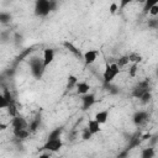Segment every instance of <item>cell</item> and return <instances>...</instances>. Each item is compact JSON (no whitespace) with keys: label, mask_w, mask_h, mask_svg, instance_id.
I'll return each instance as SVG.
<instances>
[{"label":"cell","mask_w":158,"mask_h":158,"mask_svg":"<svg viewBox=\"0 0 158 158\" xmlns=\"http://www.w3.org/2000/svg\"><path fill=\"white\" fill-rule=\"evenodd\" d=\"M30 68L31 73L36 79H41L43 73H44V67H43V60L40 57H32L30 59Z\"/></svg>","instance_id":"cell-1"},{"label":"cell","mask_w":158,"mask_h":158,"mask_svg":"<svg viewBox=\"0 0 158 158\" xmlns=\"http://www.w3.org/2000/svg\"><path fill=\"white\" fill-rule=\"evenodd\" d=\"M120 68L116 65V63H112V64H107L104 73H102V79H104V83L105 85L110 84L118 74H120Z\"/></svg>","instance_id":"cell-2"},{"label":"cell","mask_w":158,"mask_h":158,"mask_svg":"<svg viewBox=\"0 0 158 158\" xmlns=\"http://www.w3.org/2000/svg\"><path fill=\"white\" fill-rule=\"evenodd\" d=\"M51 12L49 0H37L35 2V15L38 17H44Z\"/></svg>","instance_id":"cell-3"},{"label":"cell","mask_w":158,"mask_h":158,"mask_svg":"<svg viewBox=\"0 0 158 158\" xmlns=\"http://www.w3.org/2000/svg\"><path fill=\"white\" fill-rule=\"evenodd\" d=\"M151 91V85H149V80L146 79L143 81H139L132 90V96L136 99H141V96L146 93Z\"/></svg>","instance_id":"cell-4"},{"label":"cell","mask_w":158,"mask_h":158,"mask_svg":"<svg viewBox=\"0 0 158 158\" xmlns=\"http://www.w3.org/2000/svg\"><path fill=\"white\" fill-rule=\"evenodd\" d=\"M63 147V142L60 138L58 139H47V142L40 148L42 151H48V152H58Z\"/></svg>","instance_id":"cell-5"},{"label":"cell","mask_w":158,"mask_h":158,"mask_svg":"<svg viewBox=\"0 0 158 158\" xmlns=\"http://www.w3.org/2000/svg\"><path fill=\"white\" fill-rule=\"evenodd\" d=\"M95 102H96V98H95L94 94L88 93V94H85V95L81 96V107H83L84 111L88 110V109H90Z\"/></svg>","instance_id":"cell-6"},{"label":"cell","mask_w":158,"mask_h":158,"mask_svg":"<svg viewBox=\"0 0 158 158\" xmlns=\"http://www.w3.org/2000/svg\"><path fill=\"white\" fill-rule=\"evenodd\" d=\"M148 117H149V115H148L147 111H137L132 116V121H133V123L136 126H141L148 120Z\"/></svg>","instance_id":"cell-7"},{"label":"cell","mask_w":158,"mask_h":158,"mask_svg":"<svg viewBox=\"0 0 158 158\" xmlns=\"http://www.w3.org/2000/svg\"><path fill=\"white\" fill-rule=\"evenodd\" d=\"M141 142H142V141H141V132L138 131V132H136V133H133V135L131 136V138L128 139V144H127V147H126L125 149L130 152L131 149L138 147Z\"/></svg>","instance_id":"cell-8"},{"label":"cell","mask_w":158,"mask_h":158,"mask_svg":"<svg viewBox=\"0 0 158 158\" xmlns=\"http://www.w3.org/2000/svg\"><path fill=\"white\" fill-rule=\"evenodd\" d=\"M98 54H99V52H98L96 49H89V51H86L85 53H83V59H84L85 64H86V65L93 64V63L96 60Z\"/></svg>","instance_id":"cell-9"},{"label":"cell","mask_w":158,"mask_h":158,"mask_svg":"<svg viewBox=\"0 0 158 158\" xmlns=\"http://www.w3.org/2000/svg\"><path fill=\"white\" fill-rule=\"evenodd\" d=\"M53 59H54V49H52V48H46V49L43 51V58H42L44 69L53 62Z\"/></svg>","instance_id":"cell-10"},{"label":"cell","mask_w":158,"mask_h":158,"mask_svg":"<svg viewBox=\"0 0 158 158\" xmlns=\"http://www.w3.org/2000/svg\"><path fill=\"white\" fill-rule=\"evenodd\" d=\"M11 126L14 127V128H27V122H26V120L23 118V117H21V116H15V117H12V121H11Z\"/></svg>","instance_id":"cell-11"},{"label":"cell","mask_w":158,"mask_h":158,"mask_svg":"<svg viewBox=\"0 0 158 158\" xmlns=\"http://www.w3.org/2000/svg\"><path fill=\"white\" fill-rule=\"evenodd\" d=\"M107 118H109V111H107V110L98 111V112L95 114V117H94V120H95L98 123H100V125L105 123V122L107 121Z\"/></svg>","instance_id":"cell-12"},{"label":"cell","mask_w":158,"mask_h":158,"mask_svg":"<svg viewBox=\"0 0 158 158\" xmlns=\"http://www.w3.org/2000/svg\"><path fill=\"white\" fill-rule=\"evenodd\" d=\"M63 46L69 51V52H72L75 57H78V58H83V53L72 43V42H69V41H65V42H63Z\"/></svg>","instance_id":"cell-13"},{"label":"cell","mask_w":158,"mask_h":158,"mask_svg":"<svg viewBox=\"0 0 158 158\" xmlns=\"http://www.w3.org/2000/svg\"><path fill=\"white\" fill-rule=\"evenodd\" d=\"M75 89H77V93L80 94V95H85L89 93L90 90V85L86 83V81H78L77 85H75Z\"/></svg>","instance_id":"cell-14"},{"label":"cell","mask_w":158,"mask_h":158,"mask_svg":"<svg viewBox=\"0 0 158 158\" xmlns=\"http://www.w3.org/2000/svg\"><path fill=\"white\" fill-rule=\"evenodd\" d=\"M12 133L19 139H26L30 136V131L27 128H14Z\"/></svg>","instance_id":"cell-15"},{"label":"cell","mask_w":158,"mask_h":158,"mask_svg":"<svg viewBox=\"0 0 158 158\" xmlns=\"http://www.w3.org/2000/svg\"><path fill=\"white\" fill-rule=\"evenodd\" d=\"M88 130L91 132V135H95V133H99L100 132V123H98L94 118L93 120H89V122H88Z\"/></svg>","instance_id":"cell-16"},{"label":"cell","mask_w":158,"mask_h":158,"mask_svg":"<svg viewBox=\"0 0 158 158\" xmlns=\"http://www.w3.org/2000/svg\"><path fill=\"white\" fill-rule=\"evenodd\" d=\"M40 125H41V116H36L28 125V131L30 132H36L38 128H40Z\"/></svg>","instance_id":"cell-17"},{"label":"cell","mask_w":158,"mask_h":158,"mask_svg":"<svg viewBox=\"0 0 158 158\" xmlns=\"http://www.w3.org/2000/svg\"><path fill=\"white\" fill-rule=\"evenodd\" d=\"M62 133H63V127H57L49 132L47 139H58V138H60Z\"/></svg>","instance_id":"cell-18"},{"label":"cell","mask_w":158,"mask_h":158,"mask_svg":"<svg viewBox=\"0 0 158 158\" xmlns=\"http://www.w3.org/2000/svg\"><path fill=\"white\" fill-rule=\"evenodd\" d=\"M12 20V15L10 12H6V11H0V23L2 25H7L10 23Z\"/></svg>","instance_id":"cell-19"},{"label":"cell","mask_w":158,"mask_h":158,"mask_svg":"<svg viewBox=\"0 0 158 158\" xmlns=\"http://www.w3.org/2000/svg\"><path fill=\"white\" fill-rule=\"evenodd\" d=\"M154 148L153 147H147V148H143L142 152H141V158H154Z\"/></svg>","instance_id":"cell-20"},{"label":"cell","mask_w":158,"mask_h":158,"mask_svg":"<svg viewBox=\"0 0 158 158\" xmlns=\"http://www.w3.org/2000/svg\"><path fill=\"white\" fill-rule=\"evenodd\" d=\"M78 83V78L75 75H69L67 79V90H72L73 88H75Z\"/></svg>","instance_id":"cell-21"},{"label":"cell","mask_w":158,"mask_h":158,"mask_svg":"<svg viewBox=\"0 0 158 158\" xmlns=\"http://www.w3.org/2000/svg\"><path fill=\"white\" fill-rule=\"evenodd\" d=\"M127 58H128V62H132V63H136V64H138V63L142 62V56L138 54V53H136V52L128 54Z\"/></svg>","instance_id":"cell-22"},{"label":"cell","mask_w":158,"mask_h":158,"mask_svg":"<svg viewBox=\"0 0 158 158\" xmlns=\"http://www.w3.org/2000/svg\"><path fill=\"white\" fill-rule=\"evenodd\" d=\"M6 109H7V114H9V116H11V117L17 116V109H16V104H15V102L9 104V106H7Z\"/></svg>","instance_id":"cell-23"},{"label":"cell","mask_w":158,"mask_h":158,"mask_svg":"<svg viewBox=\"0 0 158 158\" xmlns=\"http://www.w3.org/2000/svg\"><path fill=\"white\" fill-rule=\"evenodd\" d=\"M158 1L157 0H152V1H146L144 2V6H143V14H148L149 12V10H151V7L154 5V4H157Z\"/></svg>","instance_id":"cell-24"},{"label":"cell","mask_w":158,"mask_h":158,"mask_svg":"<svg viewBox=\"0 0 158 158\" xmlns=\"http://www.w3.org/2000/svg\"><path fill=\"white\" fill-rule=\"evenodd\" d=\"M137 72H138V64L132 63L131 67H130V69H128V75H130L131 78H133V77L137 75Z\"/></svg>","instance_id":"cell-25"},{"label":"cell","mask_w":158,"mask_h":158,"mask_svg":"<svg viewBox=\"0 0 158 158\" xmlns=\"http://www.w3.org/2000/svg\"><path fill=\"white\" fill-rule=\"evenodd\" d=\"M2 95L5 96V99L7 100V102H9V104H11V102H15V100H14V98H12V95H11L10 90H9L6 86L4 88V93H2Z\"/></svg>","instance_id":"cell-26"},{"label":"cell","mask_w":158,"mask_h":158,"mask_svg":"<svg viewBox=\"0 0 158 158\" xmlns=\"http://www.w3.org/2000/svg\"><path fill=\"white\" fill-rule=\"evenodd\" d=\"M10 40V32L9 31H1L0 32V42L1 43H6Z\"/></svg>","instance_id":"cell-27"},{"label":"cell","mask_w":158,"mask_h":158,"mask_svg":"<svg viewBox=\"0 0 158 158\" xmlns=\"http://www.w3.org/2000/svg\"><path fill=\"white\" fill-rule=\"evenodd\" d=\"M91 137H93V135H91V132L88 130V127H85V128L81 130V138H83L84 141H89Z\"/></svg>","instance_id":"cell-28"},{"label":"cell","mask_w":158,"mask_h":158,"mask_svg":"<svg viewBox=\"0 0 158 158\" xmlns=\"http://www.w3.org/2000/svg\"><path fill=\"white\" fill-rule=\"evenodd\" d=\"M151 99H152V93L151 91H148V93H146V94H143L142 96H141V101L143 102V104H147V102H149L151 101Z\"/></svg>","instance_id":"cell-29"},{"label":"cell","mask_w":158,"mask_h":158,"mask_svg":"<svg viewBox=\"0 0 158 158\" xmlns=\"http://www.w3.org/2000/svg\"><path fill=\"white\" fill-rule=\"evenodd\" d=\"M9 106V102H7V100L5 99V96L2 95V93H0V110H2V109H6Z\"/></svg>","instance_id":"cell-30"},{"label":"cell","mask_w":158,"mask_h":158,"mask_svg":"<svg viewBox=\"0 0 158 158\" xmlns=\"http://www.w3.org/2000/svg\"><path fill=\"white\" fill-rule=\"evenodd\" d=\"M128 63V58H127V56H122L118 60H117V63H116V65L120 68V67H123V65H126Z\"/></svg>","instance_id":"cell-31"},{"label":"cell","mask_w":158,"mask_h":158,"mask_svg":"<svg viewBox=\"0 0 158 158\" xmlns=\"http://www.w3.org/2000/svg\"><path fill=\"white\" fill-rule=\"evenodd\" d=\"M148 26L153 30L158 28V20L157 19H152V20H148Z\"/></svg>","instance_id":"cell-32"},{"label":"cell","mask_w":158,"mask_h":158,"mask_svg":"<svg viewBox=\"0 0 158 158\" xmlns=\"http://www.w3.org/2000/svg\"><path fill=\"white\" fill-rule=\"evenodd\" d=\"M149 15H152V16H157V15H158V2L154 4V5L151 7V10H149Z\"/></svg>","instance_id":"cell-33"},{"label":"cell","mask_w":158,"mask_h":158,"mask_svg":"<svg viewBox=\"0 0 158 158\" xmlns=\"http://www.w3.org/2000/svg\"><path fill=\"white\" fill-rule=\"evenodd\" d=\"M109 10H110V14H112V15H114V14L118 10V5H117V2H111V5H110Z\"/></svg>","instance_id":"cell-34"},{"label":"cell","mask_w":158,"mask_h":158,"mask_svg":"<svg viewBox=\"0 0 158 158\" xmlns=\"http://www.w3.org/2000/svg\"><path fill=\"white\" fill-rule=\"evenodd\" d=\"M107 88H109V91H110L111 94H117V93L120 91L117 86H112V85H110V84H107Z\"/></svg>","instance_id":"cell-35"},{"label":"cell","mask_w":158,"mask_h":158,"mask_svg":"<svg viewBox=\"0 0 158 158\" xmlns=\"http://www.w3.org/2000/svg\"><path fill=\"white\" fill-rule=\"evenodd\" d=\"M149 141H151V147H154V146H156V143H157V141H158V136H157V135L151 136Z\"/></svg>","instance_id":"cell-36"},{"label":"cell","mask_w":158,"mask_h":158,"mask_svg":"<svg viewBox=\"0 0 158 158\" xmlns=\"http://www.w3.org/2000/svg\"><path fill=\"white\" fill-rule=\"evenodd\" d=\"M128 151H126V149H123V151H121L118 154H117V158H127L128 157Z\"/></svg>","instance_id":"cell-37"},{"label":"cell","mask_w":158,"mask_h":158,"mask_svg":"<svg viewBox=\"0 0 158 158\" xmlns=\"http://www.w3.org/2000/svg\"><path fill=\"white\" fill-rule=\"evenodd\" d=\"M49 5H51V11H56L57 10V2L53 0H49Z\"/></svg>","instance_id":"cell-38"},{"label":"cell","mask_w":158,"mask_h":158,"mask_svg":"<svg viewBox=\"0 0 158 158\" xmlns=\"http://www.w3.org/2000/svg\"><path fill=\"white\" fill-rule=\"evenodd\" d=\"M15 42H16V44H19V42L21 43V42H22V36L19 35V33H16V35H15Z\"/></svg>","instance_id":"cell-39"},{"label":"cell","mask_w":158,"mask_h":158,"mask_svg":"<svg viewBox=\"0 0 158 158\" xmlns=\"http://www.w3.org/2000/svg\"><path fill=\"white\" fill-rule=\"evenodd\" d=\"M151 133H146V135H143V136H141V141H146V139H149L151 138Z\"/></svg>","instance_id":"cell-40"},{"label":"cell","mask_w":158,"mask_h":158,"mask_svg":"<svg viewBox=\"0 0 158 158\" xmlns=\"http://www.w3.org/2000/svg\"><path fill=\"white\" fill-rule=\"evenodd\" d=\"M130 2H131L130 0H126V1H120V6H121V7H125V6H126V5H128Z\"/></svg>","instance_id":"cell-41"},{"label":"cell","mask_w":158,"mask_h":158,"mask_svg":"<svg viewBox=\"0 0 158 158\" xmlns=\"http://www.w3.org/2000/svg\"><path fill=\"white\" fill-rule=\"evenodd\" d=\"M38 158H51V156H49V153H42V154H40L38 156Z\"/></svg>","instance_id":"cell-42"},{"label":"cell","mask_w":158,"mask_h":158,"mask_svg":"<svg viewBox=\"0 0 158 158\" xmlns=\"http://www.w3.org/2000/svg\"><path fill=\"white\" fill-rule=\"evenodd\" d=\"M6 127H7V125H6V123H0V131L6 130Z\"/></svg>","instance_id":"cell-43"}]
</instances>
